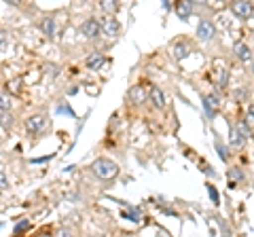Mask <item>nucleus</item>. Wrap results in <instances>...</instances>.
I'll return each instance as SVG.
<instances>
[{"label":"nucleus","instance_id":"f257e3e1","mask_svg":"<svg viewBox=\"0 0 254 237\" xmlns=\"http://www.w3.org/2000/svg\"><path fill=\"white\" fill-rule=\"evenodd\" d=\"M91 170H93L95 176L102 178V180H113L119 176V165L110 159H95Z\"/></svg>","mask_w":254,"mask_h":237},{"label":"nucleus","instance_id":"f03ea898","mask_svg":"<svg viewBox=\"0 0 254 237\" xmlns=\"http://www.w3.org/2000/svg\"><path fill=\"white\" fill-rule=\"evenodd\" d=\"M231 11L237 19H250L254 15V6H252V2H248V0H233Z\"/></svg>","mask_w":254,"mask_h":237},{"label":"nucleus","instance_id":"7ed1b4c3","mask_svg":"<svg viewBox=\"0 0 254 237\" xmlns=\"http://www.w3.org/2000/svg\"><path fill=\"white\" fill-rule=\"evenodd\" d=\"M47 127V117L45 115H32L26 121V131L28 133H41Z\"/></svg>","mask_w":254,"mask_h":237},{"label":"nucleus","instance_id":"20e7f679","mask_svg":"<svg viewBox=\"0 0 254 237\" xmlns=\"http://www.w3.org/2000/svg\"><path fill=\"white\" fill-rule=\"evenodd\" d=\"M81 32H83L85 38H98L102 34V23L91 17V19H87L81 26Z\"/></svg>","mask_w":254,"mask_h":237},{"label":"nucleus","instance_id":"39448f33","mask_svg":"<svg viewBox=\"0 0 254 237\" xmlns=\"http://www.w3.org/2000/svg\"><path fill=\"white\" fill-rule=\"evenodd\" d=\"M197 36H199L201 41H212V38L216 36V28H214V23L210 19L199 21V26H197Z\"/></svg>","mask_w":254,"mask_h":237},{"label":"nucleus","instance_id":"423d86ee","mask_svg":"<svg viewBox=\"0 0 254 237\" xmlns=\"http://www.w3.org/2000/svg\"><path fill=\"white\" fill-rule=\"evenodd\" d=\"M127 98H129L131 104H144V102L148 100V91L144 89V85H136V87H131L129 89Z\"/></svg>","mask_w":254,"mask_h":237},{"label":"nucleus","instance_id":"0eeeda50","mask_svg":"<svg viewBox=\"0 0 254 237\" xmlns=\"http://www.w3.org/2000/svg\"><path fill=\"white\" fill-rule=\"evenodd\" d=\"M119 32H121V23H119L115 17H110V15H108V19L104 21V23H102V34H104V36H119Z\"/></svg>","mask_w":254,"mask_h":237},{"label":"nucleus","instance_id":"6e6552de","mask_svg":"<svg viewBox=\"0 0 254 237\" xmlns=\"http://www.w3.org/2000/svg\"><path fill=\"white\" fill-rule=\"evenodd\" d=\"M148 100L153 102V106H155V108H163L165 104H168V100H165V93L159 89L157 85H153V87L148 89Z\"/></svg>","mask_w":254,"mask_h":237},{"label":"nucleus","instance_id":"1a4fd4ad","mask_svg":"<svg viewBox=\"0 0 254 237\" xmlns=\"http://www.w3.org/2000/svg\"><path fill=\"white\" fill-rule=\"evenodd\" d=\"M193 4L195 2H190V0H176V15L182 21H187L193 15Z\"/></svg>","mask_w":254,"mask_h":237},{"label":"nucleus","instance_id":"9d476101","mask_svg":"<svg viewBox=\"0 0 254 237\" xmlns=\"http://www.w3.org/2000/svg\"><path fill=\"white\" fill-rule=\"evenodd\" d=\"M233 53L237 55V59L240 61H250L252 59V51H250V47L246 43H235L233 45Z\"/></svg>","mask_w":254,"mask_h":237},{"label":"nucleus","instance_id":"9b49d317","mask_svg":"<svg viewBox=\"0 0 254 237\" xmlns=\"http://www.w3.org/2000/svg\"><path fill=\"white\" fill-rule=\"evenodd\" d=\"M244 142H246V136H244V131L237 127V125L229 129V144H231V146H242Z\"/></svg>","mask_w":254,"mask_h":237},{"label":"nucleus","instance_id":"f8f14e48","mask_svg":"<svg viewBox=\"0 0 254 237\" xmlns=\"http://www.w3.org/2000/svg\"><path fill=\"white\" fill-rule=\"evenodd\" d=\"M189 53H190V47H189L187 43H174V47H172V55H174L176 59L187 58Z\"/></svg>","mask_w":254,"mask_h":237},{"label":"nucleus","instance_id":"ddd939ff","mask_svg":"<svg viewBox=\"0 0 254 237\" xmlns=\"http://www.w3.org/2000/svg\"><path fill=\"white\" fill-rule=\"evenodd\" d=\"M38 28H41V32H43L45 36H53V34H55V19H53V17H45Z\"/></svg>","mask_w":254,"mask_h":237},{"label":"nucleus","instance_id":"4468645a","mask_svg":"<svg viewBox=\"0 0 254 237\" xmlns=\"http://www.w3.org/2000/svg\"><path fill=\"white\" fill-rule=\"evenodd\" d=\"M104 61H106L104 55H102L100 51H95V53H91L89 58H87V68H100Z\"/></svg>","mask_w":254,"mask_h":237},{"label":"nucleus","instance_id":"2eb2a0df","mask_svg":"<svg viewBox=\"0 0 254 237\" xmlns=\"http://www.w3.org/2000/svg\"><path fill=\"white\" fill-rule=\"evenodd\" d=\"M214 78H216V83H218V87H225L227 83H229V72H227V68H218L216 70V74H214Z\"/></svg>","mask_w":254,"mask_h":237},{"label":"nucleus","instance_id":"dca6fc26","mask_svg":"<svg viewBox=\"0 0 254 237\" xmlns=\"http://www.w3.org/2000/svg\"><path fill=\"white\" fill-rule=\"evenodd\" d=\"M102 9H104L106 15H113L117 11V2L115 0H102Z\"/></svg>","mask_w":254,"mask_h":237},{"label":"nucleus","instance_id":"f3484780","mask_svg":"<svg viewBox=\"0 0 254 237\" xmlns=\"http://www.w3.org/2000/svg\"><path fill=\"white\" fill-rule=\"evenodd\" d=\"M246 125H248L250 129H254V106H248V110H246Z\"/></svg>","mask_w":254,"mask_h":237},{"label":"nucleus","instance_id":"a211bd4d","mask_svg":"<svg viewBox=\"0 0 254 237\" xmlns=\"http://www.w3.org/2000/svg\"><path fill=\"white\" fill-rule=\"evenodd\" d=\"M9 108H11V100L6 96H2V100H0V110H2V113H9Z\"/></svg>","mask_w":254,"mask_h":237},{"label":"nucleus","instance_id":"6ab92c4d","mask_svg":"<svg viewBox=\"0 0 254 237\" xmlns=\"http://www.w3.org/2000/svg\"><path fill=\"white\" fill-rule=\"evenodd\" d=\"M229 178H231V180H242L244 176H242V170L240 168H233L231 172H229Z\"/></svg>","mask_w":254,"mask_h":237},{"label":"nucleus","instance_id":"aec40b11","mask_svg":"<svg viewBox=\"0 0 254 237\" xmlns=\"http://www.w3.org/2000/svg\"><path fill=\"white\" fill-rule=\"evenodd\" d=\"M0 188H2V191H6V188H9V182H6V172H4V170L0 172Z\"/></svg>","mask_w":254,"mask_h":237},{"label":"nucleus","instance_id":"412c9836","mask_svg":"<svg viewBox=\"0 0 254 237\" xmlns=\"http://www.w3.org/2000/svg\"><path fill=\"white\" fill-rule=\"evenodd\" d=\"M208 193H210V197H212V201H214V203H216V205H218L220 201H218V191H216V188H214V186L210 184V186H208Z\"/></svg>","mask_w":254,"mask_h":237},{"label":"nucleus","instance_id":"4be33fe9","mask_svg":"<svg viewBox=\"0 0 254 237\" xmlns=\"http://www.w3.org/2000/svg\"><path fill=\"white\" fill-rule=\"evenodd\" d=\"M216 148H218V155H220V159H222V161H227V151H225V146H222L220 142H218V144H216Z\"/></svg>","mask_w":254,"mask_h":237},{"label":"nucleus","instance_id":"5701e85b","mask_svg":"<svg viewBox=\"0 0 254 237\" xmlns=\"http://www.w3.org/2000/svg\"><path fill=\"white\" fill-rule=\"evenodd\" d=\"M28 227H30L28 223H19L17 227H15V233H19V231H23V229H28Z\"/></svg>","mask_w":254,"mask_h":237},{"label":"nucleus","instance_id":"b1692460","mask_svg":"<svg viewBox=\"0 0 254 237\" xmlns=\"http://www.w3.org/2000/svg\"><path fill=\"white\" fill-rule=\"evenodd\" d=\"M190 2H195V4H208L210 0H190Z\"/></svg>","mask_w":254,"mask_h":237},{"label":"nucleus","instance_id":"393cba45","mask_svg":"<svg viewBox=\"0 0 254 237\" xmlns=\"http://www.w3.org/2000/svg\"><path fill=\"white\" fill-rule=\"evenodd\" d=\"M4 2H11V4H21V0H4Z\"/></svg>","mask_w":254,"mask_h":237}]
</instances>
